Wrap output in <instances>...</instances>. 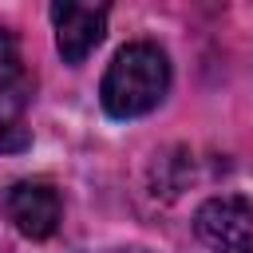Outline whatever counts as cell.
Listing matches in <instances>:
<instances>
[{
  "label": "cell",
  "instance_id": "4",
  "mask_svg": "<svg viewBox=\"0 0 253 253\" xmlns=\"http://www.w3.org/2000/svg\"><path fill=\"white\" fill-rule=\"evenodd\" d=\"M4 213L24 237L43 241V237H51L59 229L63 202H59L55 186H47V182H16L4 194Z\"/></svg>",
  "mask_w": 253,
  "mask_h": 253
},
{
  "label": "cell",
  "instance_id": "1",
  "mask_svg": "<svg viewBox=\"0 0 253 253\" xmlns=\"http://www.w3.org/2000/svg\"><path fill=\"white\" fill-rule=\"evenodd\" d=\"M170 91V59L158 43H126L115 51L107 75H103V87H99V99H103V111L111 119H138V115H150Z\"/></svg>",
  "mask_w": 253,
  "mask_h": 253
},
{
  "label": "cell",
  "instance_id": "2",
  "mask_svg": "<svg viewBox=\"0 0 253 253\" xmlns=\"http://www.w3.org/2000/svg\"><path fill=\"white\" fill-rule=\"evenodd\" d=\"M194 233L210 253H249L253 249V206L237 194H221L198 206Z\"/></svg>",
  "mask_w": 253,
  "mask_h": 253
},
{
  "label": "cell",
  "instance_id": "7",
  "mask_svg": "<svg viewBox=\"0 0 253 253\" xmlns=\"http://www.w3.org/2000/svg\"><path fill=\"white\" fill-rule=\"evenodd\" d=\"M123 253H138V249H123Z\"/></svg>",
  "mask_w": 253,
  "mask_h": 253
},
{
  "label": "cell",
  "instance_id": "8",
  "mask_svg": "<svg viewBox=\"0 0 253 253\" xmlns=\"http://www.w3.org/2000/svg\"><path fill=\"white\" fill-rule=\"evenodd\" d=\"M249 253H253V249H249Z\"/></svg>",
  "mask_w": 253,
  "mask_h": 253
},
{
  "label": "cell",
  "instance_id": "6",
  "mask_svg": "<svg viewBox=\"0 0 253 253\" xmlns=\"http://www.w3.org/2000/svg\"><path fill=\"white\" fill-rule=\"evenodd\" d=\"M4 79H24V67H20V43L8 28H0V83Z\"/></svg>",
  "mask_w": 253,
  "mask_h": 253
},
{
  "label": "cell",
  "instance_id": "3",
  "mask_svg": "<svg viewBox=\"0 0 253 253\" xmlns=\"http://www.w3.org/2000/svg\"><path fill=\"white\" fill-rule=\"evenodd\" d=\"M51 24H55V47H59L63 63H83L107 36V4L55 0Z\"/></svg>",
  "mask_w": 253,
  "mask_h": 253
},
{
  "label": "cell",
  "instance_id": "5",
  "mask_svg": "<svg viewBox=\"0 0 253 253\" xmlns=\"http://www.w3.org/2000/svg\"><path fill=\"white\" fill-rule=\"evenodd\" d=\"M28 75L0 83V154H20L32 146L28 126Z\"/></svg>",
  "mask_w": 253,
  "mask_h": 253
}]
</instances>
